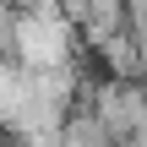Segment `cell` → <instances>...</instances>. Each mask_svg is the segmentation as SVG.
<instances>
[{"label": "cell", "mask_w": 147, "mask_h": 147, "mask_svg": "<svg viewBox=\"0 0 147 147\" xmlns=\"http://www.w3.org/2000/svg\"><path fill=\"white\" fill-rule=\"evenodd\" d=\"M22 65L33 71H82V49H76V22L55 5V0H33L16 11V49Z\"/></svg>", "instance_id": "1"}]
</instances>
